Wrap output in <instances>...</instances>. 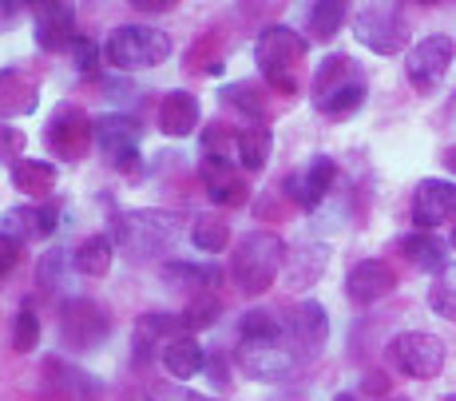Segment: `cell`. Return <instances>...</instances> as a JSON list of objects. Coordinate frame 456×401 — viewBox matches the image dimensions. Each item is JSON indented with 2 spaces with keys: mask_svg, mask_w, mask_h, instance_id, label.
I'll return each instance as SVG.
<instances>
[{
  "mask_svg": "<svg viewBox=\"0 0 456 401\" xmlns=\"http://www.w3.org/2000/svg\"><path fill=\"white\" fill-rule=\"evenodd\" d=\"M179 234H183V219L175 211H159V207L155 211H124L111 223V242L135 263L163 255L171 242H179Z\"/></svg>",
  "mask_w": 456,
  "mask_h": 401,
  "instance_id": "cell-1",
  "label": "cell"
},
{
  "mask_svg": "<svg viewBox=\"0 0 456 401\" xmlns=\"http://www.w3.org/2000/svg\"><path fill=\"white\" fill-rule=\"evenodd\" d=\"M234 278H239L242 294L258 299L274 286V278L286 270V242L274 231H250L247 239L234 247Z\"/></svg>",
  "mask_w": 456,
  "mask_h": 401,
  "instance_id": "cell-2",
  "label": "cell"
},
{
  "mask_svg": "<svg viewBox=\"0 0 456 401\" xmlns=\"http://www.w3.org/2000/svg\"><path fill=\"white\" fill-rule=\"evenodd\" d=\"M171 37L151 24H127V29L108 32L103 40V64L116 72H143V68H159L171 56Z\"/></svg>",
  "mask_w": 456,
  "mask_h": 401,
  "instance_id": "cell-3",
  "label": "cell"
},
{
  "mask_svg": "<svg viewBox=\"0 0 456 401\" xmlns=\"http://www.w3.org/2000/svg\"><path fill=\"white\" fill-rule=\"evenodd\" d=\"M354 37L377 56H397L409 45V16L401 4H362L354 12Z\"/></svg>",
  "mask_w": 456,
  "mask_h": 401,
  "instance_id": "cell-4",
  "label": "cell"
},
{
  "mask_svg": "<svg viewBox=\"0 0 456 401\" xmlns=\"http://www.w3.org/2000/svg\"><path fill=\"white\" fill-rule=\"evenodd\" d=\"M239 365L250 381H286L297 365V350H294L290 334L242 338L239 342Z\"/></svg>",
  "mask_w": 456,
  "mask_h": 401,
  "instance_id": "cell-5",
  "label": "cell"
},
{
  "mask_svg": "<svg viewBox=\"0 0 456 401\" xmlns=\"http://www.w3.org/2000/svg\"><path fill=\"white\" fill-rule=\"evenodd\" d=\"M305 45H310V40H305L302 32L286 29V24H270V29H262V37L254 40V64H258V72L266 76V84L286 80L290 68L305 56Z\"/></svg>",
  "mask_w": 456,
  "mask_h": 401,
  "instance_id": "cell-6",
  "label": "cell"
},
{
  "mask_svg": "<svg viewBox=\"0 0 456 401\" xmlns=\"http://www.w3.org/2000/svg\"><path fill=\"white\" fill-rule=\"evenodd\" d=\"M111 334V318L100 302L92 299H68L60 307V338L72 350H95Z\"/></svg>",
  "mask_w": 456,
  "mask_h": 401,
  "instance_id": "cell-7",
  "label": "cell"
},
{
  "mask_svg": "<svg viewBox=\"0 0 456 401\" xmlns=\"http://www.w3.org/2000/svg\"><path fill=\"white\" fill-rule=\"evenodd\" d=\"M389 357L401 373L409 378H436L444 370V342L436 334H425V330H409V334H397L389 346Z\"/></svg>",
  "mask_w": 456,
  "mask_h": 401,
  "instance_id": "cell-8",
  "label": "cell"
},
{
  "mask_svg": "<svg viewBox=\"0 0 456 401\" xmlns=\"http://www.w3.org/2000/svg\"><path fill=\"white\" fill-rule=\"evenodd\" d=\"M452 56H456L452 37H425V40H417V45L405 52L409 84L420 88V92H433L436 84L444 80V72L452 68Z\"/></svg>",
  "mask_w": 456,
  "mask_h": 401,
  "instance_id": "cell-9",
  "label": "cell"
},
{
  "mask_svg": "<svg viewBox=\"0 0 456 401\" xmlns=\"http://www.w3.org/2000/svg\"><path fill=\"white\" fill-rule=\"evenodd\" d=\"M95 139V119L76 103H60L56 116L48 119V147L60 160H80L87 143Z\"/></svg>",
  "mask_w": 456,
  "mask_h": 401,
  "instance_id": "cell-10",
  "label": "cell"
},
{
  "mask_svg": "<svg viewBox=\"0 0 456 401\" xmlns=\"http://www.w3.org/2000/svg\"><path fill=\"white\" fill-rule=\"evenodd\" d=\"M333 183H338V163H333L330 155H314L305 168H297V171L286 176L282 191L302 207V211H310V207H318L322 199L330 195Z\"/></svg>",
  "mask_w": 456,
  "mask_h": 401,
  "instance_id": "cell-11",
  "label": "cell"
},
{
  "mask_svg": "<svg viewBox=\"0 0 456 401\" xmlns=\"http://www.w3.org/2000/svg\"><path fill=\"white\" fill-rule=\"evenodd\" d=\"M286 330H290V342H294L297 357H318L322 350H326V342H330V314H326L322 302L305 299V302H297V307L290 310Z\"/></svg>",
  "mask_w": 456,
  "mask_h": 401,
  "instance_id": "cell-12",
  "label": "cell"
},
{
  "mask_svg": "<svg viewBox=\"0 0 456 401\" xmlns=\"http://www.w3.org/2000/svg\"><path fill=\"white\" fill-rule=\"evenodd\" d=\"M199 176H203L207 195L215 199L218 207H242V203L250 199L247 171H242L234 160H223V155H207V160L199 163Z\"/></svg>",
  "mask_w": 456,
  "mask_h": 401,
  "instance_id": "cell-13",
  "label": "cell"
},
{
  "mask_svg": "<svg viewBox=\"0 0 456 401\" xmlns=\"http://www.w3.org/2000/svg\"><path fill=\"white\" fill-rule=\"evenodd\" d=\"M60 226V211L48 203H24V207H12V211H4V219H0V234L12 242H44L52 239Z\"/></svg>",
  "mask_w": 456,
  "mask_h": 401,
  "instance_id": "cell-14",
  "label": "cell"
},
{
  "mask_svg": "<svg viewBox=\"0 0 456 401\" xmlns=\"http://www.w3.org/2000/svg\"><path fill=\"white\" fill-rule=\"evenodd\" d=\"M393 291H397V270L385 263V258H365L346 278V294L357 307H373V302L389 299Z\"/></svg>",
  "mask_w": 456,
  "mask_h": 401,
  "instance_id": "cell-15",
  "label": "cell"
},
{
  "mask_svg": "<svg viewBox=\"0 0 456 401\" xmlns=\"http://www.w3.org/2000/svg\"><path fill=\"white\" fill-rule=\"evenodd\" d=\"M456 215V183L449 179H420L413 191V223L420 231H433Z\"/></svg>",
  "mask_w": 456,
  "mask_h": 401,
  "instance_id": "cell-16",
  "label": "cell"
},
{
  "mask_svg": "<svg viewBox=\"0 0 456 401\" xmlns=\"http://www.w3.org/2000/svg\"><path fill=\"white\" fill-rule=\"evenodd\" d=\"M37 16V45L44 52H68L76 40V8L72 4H32Z\"/></svg>",
  "mask_w": 456,
  "mask_h": 401,
  "instance_id": "cell-17",
  "label": "cell"
},
{
  "mask_svg": "<svg viewBox=\"0 0 456 401\" xmlns=\"http://www.w3.org/2000/svg\"><path fill=\"white\" fill-rule=\"evenodd\" d=\"M139 135H143V127L124 111H108L95 119V143H100V151H108V160L131 155L139 147Z\"/></svg>",
  "mask_w": 456,
  "mask_h": 401,
  "instance_id": "cell-18",
  "label": "cell"
},
{
  "mask_svg": "<svg viewBox=\"0 0 456 401\" xmlns=\"http://www.w3.org/2000/svg\"><path fill=\"white\" fill-rule=\"evenodd\" d=\"M37 100H40V88L28 72H20V68H4L0 72V119L28 116V111H37Z\"/></svg>",
  "mask_w": 456,
  "mask_h": 401,
  "instance_id": "cell-19",
  "label": "cell"
},
{
  "mask_svg": "<svg viewBox=\"0 0 456 401\" xmlns=\"http://www.w3.org/2000/svg\"><path fill=\"white\" fill-rule=\"evenodd\" d=\"M326 263H330V247L326 242H305V247H297L290 258H286V286L290 291H305V286H314L322 274H326Z\"/></svg>",
  "mask_w": 456,
  "mask_h": 401,
  "instance_id": "cell-20",
  "label": "cell"
},
{
  "mask_svg": "<svg viewBox=\"0 0 456 401\" xmlns=\"http://www.w3.org/2000/svg\"><path fill=\"white\" fill-rule=\"evenodd\" d=\"M199 127V100L191 92H171L159 103V132L171 139H183Z\"/></svg>",
  "mask_w": 456,
  "mask_h": 401,
  "instance_id": "cell-21",
  "label": "cell"
},
{
  "mask_svg": "<svg viewBox=\"0 0 456 401\" xmlns=\"http://www.w3.org/2000/svg\"><path fill=\"white\" fill-rule=\"evenodd\" d=\"M270 151H274V135H270L266 124H254V127H242L239 139H234V163H239L247 176L262 171L270 163Z\"/></svg>",
  "mask_w": 456,
  "mask_h": 401,
  "instance_id": "cell-22",
  "label": "cell"
},
{
  "mask_svg": "<svg viewBox=\"0 0 456 401\" xmlns=\"http://www.w3.org/2000/svg\"><path fill=\"white\" fill-rule=\"evenodd\" d=\"M163 370L171 373L175 381H191L207 370V354L195 338H179V342L163 346Z\"/></svg>",
  "mask_w": 456,
  "mask_h": 401,
  "instance_id": "cell-23",
  "label": "cell"
},
{
  "mask_svg": "<svg viewBox=\"0 0 456 401\" xmlns=\"http://www.w3.org/2000/svg\"><path fill=\"white\" fill-rule=\"evenodd\" d=\"M163 278H167V286H179V291H191V294H207L223 282V270L215 263H167Z\"/></svg>",
  "mask_w": 456,
  "mask_h": 401,
  "instance_id": "cell-24",
  "label": "cell"
},
{
  "mask_svg": "<svg viewBox=\"0 0 456 401\" xmlns=\"http://www.w3.org/2000/svg\"><path fill=\"white\" fill-rule=\"evenodd\" d=\"M111 258H116V242H111V234H87L80 247H76L72 266L80 270L84 278H103L111 270Z\"/></svg>",
  "mask_w": 456,
  "mask_h": 401,
  "instance_id": "cell-25",
  "label": "cell"
},
{
  "mask_svg": "<svg viewBox=\"0 0 456 401\" xmlns=\"http://www.w3.org/2000/svg\"><path fill=\"white\" fill-rule=\"evenodd\" d=\"M135 334H139V338H159V342H179V338H191V334H195V326H191L187 310H183V314L151 310V314H139Z\"/></svg>",
  "mask_w": 456,
  "mask_h": 401,
  "instance_id": "cell-26",
  "label": "cell"
},
{
  "mask_svg": "<svg viewBox=\"0 0 456 401\" xmlns=\"http://www.w3.org/2000/svg\"><path fill=\"white\" fill-rule=\"evenodd\" d=\"M397 247H401V255H405L417 270H428V274H441V270L449 266L444 242L433 239V234H409V239H401Z\"/></svg>",
  "mask_w": 456,
  "mask_h": 401,
  "instance_id": "cell-27",
  "label": "cell"
},
{
  "mask_svg": "<svg viewBox=\"0 0 456 401\" xmlns=\"http://www.w3.org/2000/svg\"><path fill=\"white\" fill-rule=\"evenodd\" d=\"M362 103H365V80L357 76V80H349V84H341V88L318 95L314 108H318L322 116H330V119H346V116H354Z\"/></svg>",
  "mask_w": 456,
  "mask_h": 401,
  "instance_id": "cell-28",
  "label": "cell"
},
{
  "mask_svg": "<svg viewBox=\"0 0 456 401\" xmlns=\"http://www.w3.org/2000/svg\"><path fill=\"white\" fill-rule=\"evenodd\" d=\"M12 187L24 195H48L56 187V168L44 160H20L12 168Z\"/></svg>",
  "mask_w": 456,
  "mask_h": 401,
  "instance_id": "cell-29",
  "label": "cell"
},
{
  "mask_svg": "<svg viewBox=\"0 0 456 401\" xmlns=\"http://www.w3.org/2000/svg\"><path fill=\"white\" fill-rule=\"evenodd\" d=\"M341 24H346V4H338V0H318V4H310V40L330 45L341 32Z\"/></svg>",
  "mask_w": 456,
  "mask_h": 401,
  "instance_id": "cell-30",
  "label": "cell"
},
{
  "mask_svg": "<svg viewBox=\"0 0 456 401\" xmlns=\"http://www.w3.org/2000/svg\"><path fill=\"white\" fill-rule=\"evenodd\" d=\"M191 242L203 255H223L231 247V226H226V219H218V215H203V219H195V226H191Z\"/></svg>",
  "mask_w": 456,
  "mask_h": 401,
  "instance_id": "cell-31",
  "label": "cell"
},
{
  "mask_svg": "<svg viewBox=\"0 0 456 401\" xmlns=\"http://www.w3.org/2000/svg\"><path fill=\"white\" fill-rule=\"evenodd\" d=\"M349 80H357L354 60L333 52V56L322 60L318 72H314V100H318V95H326V92H333V88H341V84H349Z\"/></svg>",
  "mask_w": 456,
  "mask_h": 401,
  "instance_id": "cell-32",
  "label": "cell"
},
{
  "mask_svg": "<svg viewBox=\"0 0 456 401\" xmlns=\"http://www.w3.org/2000/svg\"><path fill=\"white\" fill-rule=\"evenodd\" d=\"M223 103L231 111H239L242 119H266V100H262V92L254 88V84H226L223 88Z\"/></svg>",
  "mask_w": 456,
  "mask_h": 401,
  "instance_id": "cell-33",
  "label": "cell"
},
{
  "mask_svg": "<svg viewBox=\"0 0 456 401\" xmlns=\"http://www.w3.org/2000/svg\"><path fill=\"white\" fill-rule=\"evenodd\" d=\"M428 307H433V314H441V318L456 322V263H449L433 278V286H428Z\"/></svg>",
  "mask_w": 456,
  "mask_h": 401,
  "instance_id": "cell-34",
  "label": "cell"
},
{
  "mask_svg": "<svg viewBox=\"0 0 456 401\" xmlns=\"http://www.w3.org/2000/svg\"><path fill=\"white\" fill-rule=\"evenodd\" d=\"M239 334L242 338H274V334H290L286 330V318H278L274 310H247L239 322Z\"/></svg>",
  "mask_w": 456,
  "mask_h": 401,
  "instance_id": "cell-35",
  "label": "cell"
},
{
  "mask_svg": "<svg viewBox=\"0 0 456 401\" xmlns=\"http://www.w3.org/2000/svg\"><path fill=\"white\" fill-rule=\"evenodd\" d=\"M40 346V318L32 310H20L12 322V350L16 354H32Z\"/></svg>",
  "mask_w": 456,
  "mask_h": 401,
  "instance_id": "cell-36",
  "label": "cell"
},
{
  "mask_svg": "<svg viewBox=\"0 0 456 401\" xmlns=\"http://www.w3.org/2000/svg\"><path fill=\"white\" fill-rule=\"evenodd\" d=\"M68 52H72V64L80 68L84 76H95V72H100V64H103V45H95L92 37H76Z\"/></svg>",
  "mask_w": 456,
  "mask_h": 401,
  "instance_id": "cell-37",
  "label": "cell"
},
{
  "mask_svg": "<svg viewBox=\"0 0 456 401\" xmlns=\"http://www.w3.org/2000/svg\"><path fill=\"white\" fill-rule=\"evenodd\" d=\"M24 151H28V135L12 124H0V163H12L16 168L24 160Z\"/></svg>",
  "mask_w": 456,
  "mask_h": 401,
  "instance_id": "cell-38",
  "label": "cell"
},
{
  "mask_svg": "<svg viewBox=\"0 0 456 401\" xmlns=\"http://www.w3.org/2000/svg\"><path fill=\"white\" fill-rule=\"evenodd\" d=\"M64 266H68L64 247H48V250H44V258L37 263V278H40V286H56L60 278H64Z\"/></svg>",
  "mask_w": 456,
  "mask_h": 401,
  "instance_id": "cell-39",
  "label": "cell"
},
{
  "mask_svg": "<svg viewBox=\"0 0 456 401\" xmlns=\"http://www.w3.org/2000/svg\"><path fill=\"white\" fill-rule=\"evenodd\" d=\"M234 139H239V132H231V127H207V132H203V151H207V155H223V160H231Z\"/></svg>",
  "mask_w": 456,
  "mask_h": 401,
  "instance_id": "cell-40",
  "label": "cell"
},
{
  "mask_svg": "<svg viewBox=\"0 0 456 401\" xmlns=\"http://www.w3.org/2000/svg\"><path fill=\"white\" fill-rule=\"evenodd\" d=\"M218 314H223V307H218V302H210V299H199L195 307L187 310V318H191V326H195V334H199V330L215 326V322H218Z\"/></svg>",
  "mask_w": 456,
  "mask_h": 401,
  "instance_id": "cell-41",
  "label": "cell"
},
{
  "mask_svg": "<svg viewBox=\"0 0 456 401\" xmlns=\"http://www.w3.org/2000/svg\"><path fill=\"white\" fill-rule=\"evenodd\" d=\"M155 397L159 401H218V397L195 394V389H187V386H171V381H159V386H155Z\"/></svg>",
  "mask_w": 456,
  "mask_h": 401,
  "instance_id": "cell-42",
  "label": "cell"
},
{
  "mask_svg": "<svg viewBox=\"0 0 456 401\" xmlns=\"http://www.w3.org/2000/svg\"><path fill=\"white\" fill-rule=\"evenodd\" d=\"M203 373H207L210 381H215L218 389H231V373H226V357H223V354H210V357H207V370H203Z\"/></svg>",
  "mask_w": 456,
  "mask_h": 401,
  "instance_id": "cell-43",
  "label": "cell"
},
{
  "mask_svg": "<svg viewBox=\"0 0 456 401\" xmlns=\"http://www.w3.org/2000/svg\"><path fill=\"white\" fill-rule=\"evenodd\" d=\"M16 263H20V242H12V239H4V234H0V278H4Z\"/></svg>",
  "mask_w": 456,
  "mask_h": 401,
  "instance_id": "cell-44",
  "label": "cell"
},
{
  "mask_svg": "<svg viewBox=\"0 0 456 401\" xmlns=\"http://www.w3.org/2000/svg\"><path fill=\"white\" fill-rule=\"evenodd\" d=\"M135 8L139 12H171V0H135Z\"/></svg>",
  "mask_w": 456,
  "mask_h": 401,
  "instance_id": "cell-45",
  "label": "cell"
},
{
  "mask_svg": "<svg viewBox=\"0 0 456 401\" xmlns=\"http://www.w3.org/2000/svg\"><path fill=\"white\" fill-rule=\"evenodd\" d=\"M365 394H385V389H389V381L381 378V373H370V378H365Z\"/></svg>",
  "mask_w": 456,
  "mask_h": 401,
  "instance_id": "cell-46",
  "label": "cell"
},
{
  "mask_svg": "<svg viewBox=\"0 0 456 401\" xmlns=\"http://www.w3.org/2000/svg\"><path fill=\"white\" fill-rule=\"evenodd\" d=\"M12 16H20V4H0V20H12Z\"/></svg>",
  "mask_w": 456,
  "mask_h": 401,
  "instance_id": "cell-47",
  "label": "cell"
},
{
  "mask_svg": "<svg viewBox=\"0 0 456 401\" xmlns=\"http://www.w3.org/2000/svg\"><path fill=\"white\" fill-rule=\"evenodd\" d=\"M444 168L456 171V147H449V151H444Z\"/></svg>",
  "mask_w": 456,
  "mask_h": 401,
  "instance_id": "cell-48",
  "label": "cell"
},
{
  "mask_svg": "<svg viewBox=\"0 0 456 401\" xmlns=\"http://www.w3.org/2000/svg\"><path fill=\"white\" fill-rule=\"evenodd\" d=\"M333 401H357L354 394H338V397H333Z\"/></svg>",
  "mask_w": 456,
  "mask_h": 401,
  "instance_id": "cell-49",
  "label": "cell"
},
{
  "mask_svg": "<svg viewBox=\"0 0 456 401\" xmlns=\"http://www.w3.org/2000/svg\"><path fill=\"white\" fill-rule=\"evenodd\" d=\"M377 401H409V397H377Z\"/></svg>",
  "mask_w": 456,
  "mask_h": 401,
  "instance_id": "cell-50",
  "label": "cell"
},
{
  "mask_svg": "<svg viewBox=\"0 0 456 401\" xmlns=\"http://www.w3.org/2000/svg\"><path fill=\"white\" fill-rule=\"evenodd\" d=\"M452 250H456V226H452Z\"/></svg>",
  "mask_w": 456,
  "mask_h": 401,
  "instance_id": "cell-51",
  "label": "cell"
},
{
  "mask_svg": "<svg viewBox=\"0 0 456 401\" xmlns=\"http://www.w3.org/2000/svg\"><path fill=\"white\" fill-rule=\"evenodd\" d=\"M444 401H456V394H444Z\"/></svg>",
  "mask_w": 456,
  "mask_h": 401,
  "instance_id": "cell-52",
  "label": "cell"
}]
</instances>
